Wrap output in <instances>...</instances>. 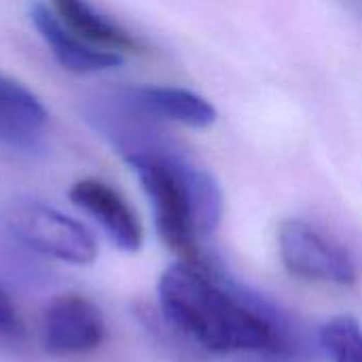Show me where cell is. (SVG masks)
Returning <instances> with one entry per match:
<instances>
[{"instance_id":"6da1fadb","label":"cell","mask_w":362,"mask_h":362,"mask_svg":"<svg viewBox=\"0 0 362 362\" xmlns=\"http://www.w3.org/2000/svg\"><path fill=\"white\" fill-rule=\"evenodd\" d=\"M157 291L165 320L208 352L314 356L318 350L286 312L212 263L197 267L180 261L163 272Z\"/></svg>"},{"instance_id":"7a4b0ae2","label":"cell","mask_w":362,"mask_h":362,"mask_svg":"<svg viewBox=\"0 0 362 362\" xmlns=\"http://www.w3.org/2000/svg\"><path fill=\"white\" fill-rule=\"evenodd\" d=\"M2 223L21 246L42 257L72 265H89L98 259L93 233L42 202L17 199L8 204L2 212Z\"/></svg>"},{"instance_id":"3957f363","label":"cell","mask_w":362,"mask_h":362,"mask_svg":"<svg viewBox=\"0 0 362 362\" xmlns=\"http://www.w3.org/2000/svg\"><path fill=\"white\" fill-rule=\"evenodd\" d=\"M278 250L284 267L297 278L337 286H352L358 280L350 252L305 221L291 218L280 225Z\"/></svg>"},{"instance_id":"277c9868","label":"cell","mask_w":362,"mask_h":362,"mask_svg":"<svg viewBox=\"0 0 362 362\" xmlns=\"http://www.w3.org/2000/svg\"><path fill=\"white\" fill-rule=\"evenodd\" d=\"M42 346L55 356L98 350L106 337V322L98 305L83 295H59L42 314Z\"/></svg>"},{"instance_id":"5b68a950","label":"cell","mask_w":362,"mask_h":362,"mask_svg":"<svg viewBox=\"0 0 362 362\" xmlns=\"http://www.w3.org/2000/svg\"><path fill=\"white\" fill-rule=\"evenodd\" d=\"M70 202L87 212L123 252H138L142 246V227L129 204L108 182L98 178L76 180L68 191Z\"/></svg>"},{"instance_id":"8992f818","label":"cell","mask_w":362,"mask_h":362,"mask_svg":"<svg viewBox=\"0 0 362 362\" xmlns=\"http://www.w3.org/2000/svg\"><path fill=\"white\" fill-rule=\"evenodd\" d=\"M30 17L40 38L51 49L53 57L59 62L62 68L76 74H95V72L112 70L123 64L121 53L89 45L81 36L70 32L59 21V17L40 2H34L30 6Z\"/></svg>"},{"instance_id":"52a82bcc","label":"cell","mask_w":362,"mask_h":362,"mask_svg":"<svg viewBox=\"0 0 362 362\" xmlns=\"http://www.w3.org/2000/svg\"><path fill=\"white\" fill-rule=\"evenodd\" d=\"M119 95L136 112L153 121H170L187 127H208L216 121L214 106L180 87H123Z\"/></svg>"},{"instance_id":"ba28073f","label":"cell","mask_w":362,"mask_h":362,"mask_svg":"<svg viewBox=\"0 0 362 362\" xmlns=\"http://www.w3.org/2000/svg\"><path fill=\"white\" fill-rule=\"evenodd\" d=\"M47 121L42 102L25 85L0 74V142L32 153L40 146Z\"/></svg>"},{"instance_id":"9c48e42d","label":"cell","mask_w":362,"mask_h":362,"mask_svg":"<svg viewBox=\"0 0 362 362\" xmlns=\"http://www.w3.org/2000/svg\"><path fill=\"white\" fill-rule=\"evenodd\" d=\"M59 21L93 47L115 53H140L142 42L125 28L98 13L87 0H51Z\"/></svg>"},{"instance_id":"30bf717a","label":"cell","mask_w":362,"mask_h":362,"mask_svg":"<svg viewBox=\"0 0 362 362\" xmlns=\"http://www.w3.org/2000/svg\"><path fill=\"white\" fill-rule=\"evenodd\" d=\"M320 350L331 362H362V325L352 316H337L320 331Z\"/></svg>"},{"instance_id":"8fae6325","label":"cell","mask_w":362,"mask_h":362,"mask_svg":"<svg viewBox=\"0 0 362 362\" xmlns=\"http://www.w3.org/2000/svg\"><path fill=\"white\" fill-rule=\"evenodd\" d=\"M23 333V325L19 312L6 291L0 286V335L2 337H19Z\"/></svg>"}]
</instances>
